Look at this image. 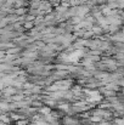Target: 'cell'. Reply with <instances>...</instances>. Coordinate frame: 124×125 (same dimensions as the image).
Instances as JSON below:
<instances>
[{
	"mask_svg": "<svg viewBox=\"0 0 124 125\" xmlns=\"http://www.w3.org/2000/svg\"><path fill=\"white\" fill-rule=\"evenodd\" d=\"M15 46H16L15 42H0V49H1V51H7L9 49H11V47H15Z\"/></svg>",
	"mask_w": 124,
	"mask_h": 125,
	"instance_id": "1",
	"label": "cell"
},
{
	"mask_svg": "<svg viewBox=\"0 0 124 125\" xmlns=\"http://www.w3.org/2000/svg\"><path fill=\"white\" fill-rule=\"evenodd\" d=\"M121 31H122V27H119L117 24H110V27H108V32H110L111 35L112 34H116V33L121 32Z\"/></svg>",
	"mask_w": 124,
	"mask_h": 125,
	"instance_id": "2",
	"label": "cell"
},
{
	"mask_svg": "<svg viewBox=\"0 0 124 125\" xmlns=\"http://www.w3.org/2000/svg\"><path fill=\"white\" fill-rule=\"evenodd\" d=\"M51 112H52V108H50V107H47V106H43L41 108H39V113L43 114L44 117H46V115H49V114H51Z\"/></svg>",
	"mask_w": 124,
	"mask_h": 125,
	"instance_id": "3",
	"label": "cell"
},
{
	"mask_svg": "<svg viewBox=\"0 0 124 125\" xmlns=\"http://www.w3.org/2000/svg\"><path fill=\"white\" fill-rule=\"evenodd\" d=\"M94 38H95V33H94L91 29H90V31H85L83 39H86V40H89V39H94Z\"/></svg>",
	"mask_w": 124,
	"mask_h": 125,
	"instance_id": "4",
	"label": "cell"
},
{
	"mask_svg": "<svg viewBox=\"0 0 124 125\" xmlns=\"http://www.w3.org/2000/svg\"><path fill=\"white\" fill-rule=\"evenodd\" d=\"M1 123H5V124H11L13 120L10 118V115L9 114H1Z\"/></svg>",
	"mask_w": 124,
	"mask_h": 125,
	"instance_id": "5",
	"label": "cell"
},
{
	"mask_svg": "<svg viewBox=\"0 0 124 125\" xmlns=\"http://www.w3.org/2000/svg\"><path fill=\"white\" fill-rule=\"evenodd\" d=\"M23 27H24V29H26L27 32L32 31V29L35 27V24H34V21H33V22H26V23L23 24Z\"/></svg>",
	"mask_w": 124,
	"mask_h": 125,
	"instance_id": "6",
	"label": "cell"
},
{
	"mask_svg": "<svg viewBox=\"0 0 124 125\" xmlns=\"http://www.w3.org/2000/svg\"><path fill=\"white\" fill-rule=\"evenodd\" d=\"M9 24H10V22H9L7 17H6V18H0V29H1V28L7 27Z\"/></svg>",
	"mask_w": 124,
	"mask_h": 125,
	"instance_id": "7",
	"label": "cell"
},
{
	"mask_svg": "<svg viewBox=\"0 0 124 125\" xmlns=\"http://www.w3.org/2000/svg\"><path fill=\"white\" fill-rule=\"evenodd\" d=\"M31 124V119H26V118H23V119H20L18 122H16V124L15 125H29Z\"/></svg>",
	"mask_w": 124,
	"mask_h": 125,
	"instance_id": "8",
	"label": "cell"
},
{
	"mask_svg": "<svg viewBox=\"0 0 124 125\" xmlns=\"http://www.w3.org/2000/svg\"><path fill=\"white\" fill-rule=\"evenodd\" d=\"M118 9L119 10H124V0H118Z\"/></svg>",
	"mask_w": 124,
	"mask_h": 125,
	"instance_id": "9",
	"label": "cell"
},
{
	"mask_svg": "<svg viewBox=\"0 0 124 125\" xmlns=\"http://www.w3.org/2000/svg\"><path fill=\"white\" fill-rule=\"evenodd\" d=\"M112 122H102V123H99V124H92V125H111Z\"/></svg>",
	"mask_w": 124,
	"mask_h": 125,
	"instance_id": "10",
	"label": "cell"
},
{
	"mask_svg": "<svg viewBox=\"0 0 124 125\" xmlns=\"http://www.w3.org/2000/svg\"><path fill=\"white\" fill-rule=\"evenodd\" d=\"M119 92H121V94L124 96V87H122V89H121V91H119Z\"/></svg>",
	"mask_w": 124,
	"mask_h": 125,
	"instance_id": "11",
	"label": "cell"
},
{
	"mask_svg": "<svg viewBox=\"0 0 124 125\" xmlns=\"http://www.w3.org/2000/svg\"><path fill=\"white\" fill-rule=\"evenodd\" d=\"M111 1H113V2H117L118 0H107V2H111Z\"/></svg>",
	"mask_w": 124,
	"mask_h": 125,
	"instance_id": "12",
	"label": "cell"
},
{
	"mask_svg": "<svg viewBox=\"0 0 124 125\" xmlns=\"http://www.w3.org/2000/svg\"><path fill=\"white\" fill-rule=\"evenodd\" d=\"M1 125H12V124H5V123H1Z\"/></svg>",
	"mask_w": 124,
	"mask_h": 125,
	"instance_id": "13",
	"label": "cell"
},
{
	"mask_svg": "<svg viewBox=\"0 0 124 125\" xmlns=\"http://www.w3.org/2000/svg\"><path fill=\"white\" fill-rule=\"evenodd\" d=\"M122 32H123V33H124V26H123V27H122Z\"/></svg>",
	"mask_w": 124,
	"mask_h": 125,
	"instance_id": "14",
	"label": "cell"
}]
</instances>
